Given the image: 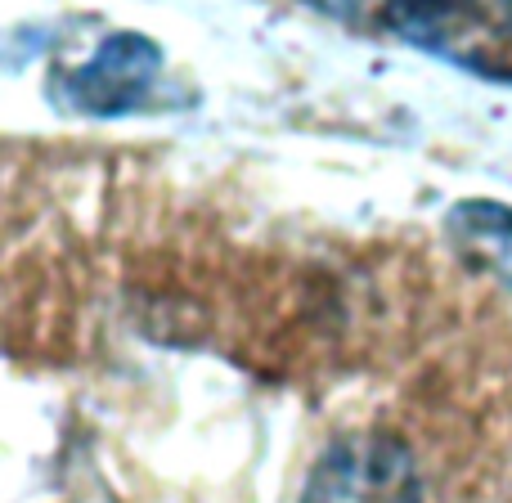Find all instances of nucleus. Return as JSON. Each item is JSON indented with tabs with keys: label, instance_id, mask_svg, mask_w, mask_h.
<instances>
[{
	"label": "nucleus",
	"instance_id": "obj_1",
	"mask_svg": "<svg viewBox=\"0 0 512 503\" xmlns=\"http://www.w3.org/2000/svg\"><path fill=\"white\" fill-rule=\"evenodd\" d=\"M373 18L436 59L512 86V0H351L346 23Z\"/></svg>",
	"mask_w": 512,
	"mask_h": 503
},
{
	"label": "nucleus",
	"instance_id": "obj_2",
	"mask_svg": "<svg viewBox=\"0 0 512 503\" xmlns=\"http://www.w3.org/2000/svg\"><path fill=\"white\" fill-rule=\"evenodd\" d=\"M301 503H423V486L400 441L351 436L319 459Z\"/></svg>",
	"mask_w": 512,
	"mask_h": 503
},
{
	"label": "nucleus",
	"instance_id": "obj_3",
	"mask_svg": "<svg viewBox=\"0 0 512 503\" xmlns=\"http://www.w3.org/2000/svg\"><path fill=\"white\" fill-rule=\"evenodd\" d=\"M158 77H162V50L153 41H144V36L122 32L113 41H104V50L86 68L72 72L68 90L81 113L122 117L153 104Z\"/></svg>",
	"mask_w": 512,
	"mask_h": 503
}]
</instances>
